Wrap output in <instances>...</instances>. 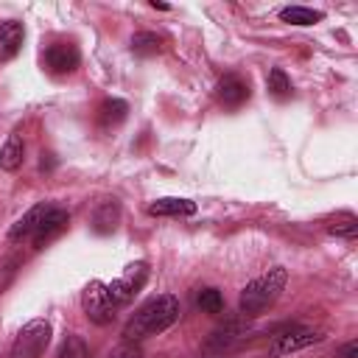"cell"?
Listing matches in <instances>:
<instances>
[{
	"mask_svg": "<svg viewBox=\"0 0 358 358\" xmlns=\"http://www.w3.org/2000/svg\"><path fill=\"white\" fill-rule=\"evenodd\" d=\"M324 338L322 330H313V327H288L282 333L274 336L271 347H268V355L271 358H282V355H291V352H299L310 344H319Z\"/></svg>",
	"mask_w": 358,
	"mask_h": 358,
	"instance_id": "8992f818",
	"label": "cell"
},
{
	"mask_svg": "<svg viewBox=\"0 0 358 358\" xmlns=\"http://www.w3.org/2000/svg\"><path fill=\"white\" fill-rule=\"evenodd\" d=\"M42 62L48 67V73L53 76H67V73H76L78 62H81V53L76 45L70 42H56V45H48L45 53H42Z\"/></svg>",
	"mask_w": 358,
	"mask_h": 358,
	"instance_id": "52a82bcc",
	"label": "cell"
},
{
	"mask_svg": "<svg viewBox=\"0 0 358 358\" xmlns=\"http://www.w3.org/2000/svg\"><path fill=\"white\" fill-rule=\"evenodd\" d=\"M25 42V25L20 20H3L0 22V62L14 59L22 50Z\"/></svg>",
	"mask_w": 358,
	"mask_h": 358,
	"instance_id": "30bf717a",
	"label": "cell"
},
{
	"mask_svg": "<svg viewBox=\"0 0 358 358\" xmlns=\"http://www.w3.org/2000/svg\"><path fill=\"white\" fill-rule=\"evenodd\" d=\"M285 282H288V271L282 266H274V268L263 271L260 277H255L243 285L241 299H238V310L243 316H260L263 310H268L280 299Z\"/></svg>",
	"mask_w": 358,
	"mask_h": 358,
	"instance_id": "7a4b0ae2",
	"label": "cell"
},
{
	"mask_svg": "<svg viewBox=\"0 0 358 358\" xmlns=\"http://www.w3.org/2000/svg\"><path fill=\"white\" fill-rule=\"evenodd\" d=\"M56 358H90V347L78 333H70V336H64Z\"/></svg>",
	"mask_w": 358,
	"mask_h": 358,
	"instance_id": "44dd1931",
	"label": "cell"
},
{
	"mask_svg": "<svg viewBox=\"0 0 358 358\" xmlns=\"http://www.w3.org/2000/svg\"><path fill=\"white\" fill-rule=\"evenodd\" d=\"M50 207H53V204L39 201V204H34L25 215H20V218L11 224V229H8V241H22V238L34 235V232H36V227L42 224V218L48 215V210H50Z\"/></svg>",
	"mask_w": 358,
	"mask_h": 358,
	"instance_id": "8fae6325",
	"label": "cell"
},
{
	"mask_svg": "<svg viewBox=\"0 0 358 358\" xmlns=\"http://www.w3.org/2000/svg\"><path fill=\"white\" fill-rule=\"evenodd\" d=\"M50 322L48 319H31L25 322L14 341H11V350H8V358H42V352L48 350L50 344Z\"/></svg>",
	"mask_w": 358,
	"mask_h": 358,
	"instance_id": "3957f363",
	"label": "cell"
},
{
	"mask_svg": "<svg viewBox=\"0 0 358 358\" xmlns=\"http://www.w3.org/2000/svg\"><path fill=\"white\" fill-rule=\"evenodd\" d=\"M67 224H70V215H67V210H62V207H50L48 210V215L42 218V224L36 227V232L31 235L34 238V249H45L50 241H56L64 229H67Z\"/></svg>",
	"mask_w": 358,
	"mask_h": 358,
	"instance_id": "ba28073f",
	"label": "cell"
},
{
	"mask_svg": "<svg viewBox=\"0 0 358 358\" xmlns=\"http://www.w3.org/2000/svg\"><path fill=\"white\" fill-rule=\"evenodd\" d=\"M109 358H140V347L134 341H123L109 352Z\"/></svg>",
	"mask_w": 358,
	"mask_h": 358,
	"instance_id": "603a6c76",
	"label": "cell"
},
{
	"mask_svg": "<svg viewBox=\"0 0 358 358\" xmlns=\"http://www.w3.org/2000/svg\"><path fill=\"white\" fill-rule=\"evenodd\" d=\"M81 308H84V313H87V319L92 322V324H109L112 319H115V302L109 299V291H106V282H101V280H92L87 288H84V294H81Z\"/></svg>",
	"mask_w": 358,
	"mask_h": 358,
	"instance_id": "277c9868",
	"label": "cell"
},
{
	"mask_svg": "<svg viewBox=\"0 0 358 358\" xmlns=\"http://www.w3.org/2000/svg\"><path fill=\"white\" fill-rule=\"evenodd\" d=\"M117 221H120V204H117L115 199L101 201V204L95 207V213H92V229H95L98 235H109V232H115Z\"/></svg>",
	"mask_w": 358,
	"mask_h": 358,
	"instance_id": "4fadbf2b",
	"label": "cell"
},
{
	"mask_svg": "<svg viewBox=\"0 0 358 358\" xmlns=\"http://www.w3.org/2000/svg\"><path fill=\"white\" fill-rule=\"evenodd\" d=\"M159 36L154 31H137L131 36V53L140 56V59H148V56H157L159 53Z\"/></svg>",
	"mask_w": 358,
	"mask_h": 358,
	"instance_id": "d6986e66",
	"label": "cell"
},
{
	"mask_svg": "<svg viewBox=\"0 0 358 358\" xmlns=\"http://www.w3.org/2000/svg\"><path fill=\"white\" fill-rule=\"evenodd\" d=\"M182 313V305L173 294H159V296H151L148 302H143L131 319L126 322L123 327V341H134L140 344L143 338H151V336H159L165 333Z\"/></svg>",
	"mask_w": 358,
	"mask_h": 358,
	"instance_id": "6da1fadb",
	"label": "cell"
},
{
	"mask_svg": "<svg viewBox=\"0 0 358 358\" xmlns=\"http://www.w3.org/2000/svg\"><path fill=\"white\" fill-rule=\"evenodd\" d=\"M145 280H148V266L145 263H131L117 280L106 282V291H109V299L115 302V308L131 302L140 294V288L145 285Z\"/></svg>",
	"mask_w": 358,
	"mask_h": 358,
	"instance_id": "5b68a950",
	"label": "cell"
},
{
	"mask_svg": "<svg viewBox=\"0 0 358 358\" xmlns=\"http://www.w3.org/2000/svg\"><path fill=\"white\" fill-rule=\"evenodd\" d=\"M243 336V330H241V324L238 322H227L224 327H218L210 338H207V344H204V350L207 352H224V350H229L238 338Z\"/></svg>",
	"mask_w": 358,
	"mask_h": 358,
	"instance_id": "2e32d148",
	"label": "cell"
},
{
	"mask_svg": "<svg viewBox=\"0 0 358 358\" xmlns=\"http://www.w3.org/2000/svg\"><path fill=\"white\" fill-rule=\"evenodd\" d=\"M266 87H268V95L277 98V101H288L291 92H294V84H291V78H288V73H285L282 67H274V70L268 73Z\"/></svg>",
	"mask_w": 358,
	"mask_h": 358,
	"instance_id": "ac0fdd59",
	"label": "cell"
},
{
	"mask_svg": "<svg viewBox=\"0 0 358 358\" xmlns=\"http://www.w3.org/2000/svg\"><path fill=\"white\" fill-rule=\"evenodd\" d=\"M327 232L336 235V238H347V241H352V238L358 235V218H355L352 213H341L338 218H333V221L327 224Z\"/></svg>",
	"mask_w": 358,
	"mask_h": 358,
	"instance_id": "ffe728a7",
	"label": "cell"
},
{
	"mask_svg": "<svg viewBox=\"0 0 358 358\" xmlns=\"http://www.w3.org/2000/svg\"><path fill=\"white\" fill-rule=\"evenodd\" d=\"M193 213H196V201L179 196H165L148 204V215H159V218H185Z\"/></svg>",
	"mask_w": 358,
	"mask_h": 358,
	"instance_id": "7c38bea8",
	"label": "cell"
},
{
	"mask_svg": "<svg viewBox=\"0 0 358 358\" xmlns=\"http://www.w3.org/2000/svg\"><path fill=\"white\" fill-rule=\"evenodd\" d=\"M215 95H218V101L224 106L238 109V106H243L249 101V81L243 76H238V73H227V76L218 78Z\"/></svg>",
	"mask_w": 358,
	"mask_h": 358,
	"instance_id": "9c48e42d",
	"label": "cell"
},
{
	"mask_svg": "<svg viewBox=\"0 0 358 358\" xmlns=\"http://www.w3.org/2000/svg\"><path fill=\"white\" fill-rule=\"evenodd\" d=\"M336 358H358V341H347V344H341L338 352H336Z\"/></svg>",
	"mask_w": 358,
	"mask_h": 358,
	"instance_id": "cb8c5ba5",
	"label": "cell"
},
{
	"mask_svg": "<svg viewBox=\"0 0 358 358\" xmlns=\"http://www.w3.org/2000/svg\"><path fill=\"white\" fill-rule=\"evenodd\" d=\"M22 159H25V143H22V137L14 131V134L6 137V143H3V148H0V168H3L6 173H14V171L22 168Z\"/></svg>",
	"mask_w": 358,
	"mask_h": 358,
	"instance_id": "5bb4252c",
	"label": "cell"
},
{
	"mask_svg": "<svg viewBox=\"0 0 358 358\" xmlns=\"http://www.w3.org/2000/svg\"><path fill=\"white\" fill-rule=\"evenodd\" d=\"M196 305L201 313H221L224 310V294L218 288H201L199 296H196Z\"/></svg>",
	"mask_w": 358,
	"mask_h": 358,
	"instance_id": "7402d4cb",
	"label": "cell"
},
{
	"mask_svg": "<svg viewBox=\"0 0 358 358\" xmlns=\"http://www.w3.org/2000/svg\"><path fill=\"white\" fill-rule=\"evenodd\" d=\"M129 115V103L123 98H103L98 106V126L101 129H115L126 120Z\"/></svg>",
	"mask_w": 358,
	"mask_h": 358,
	"instance_id": "9a60e30c",
	"label": "cell"
},
{
	"mask_svg": "<svg viewBox=\"0 0 358 358\" xmlns=\"http://www.w3.org/2000/svg\"><path fill=\"white\" fill-rule=\"evenodd\" d=\"M324 14L316 11V8H308V6H285L280 11V20L282 22H291V25H316Z\"/></svg>",
	"mask_w": 358,
	"mask_h": 358,
	"instance_id": "e0dca14e",
	"label": "cell"
}]
</instances>
